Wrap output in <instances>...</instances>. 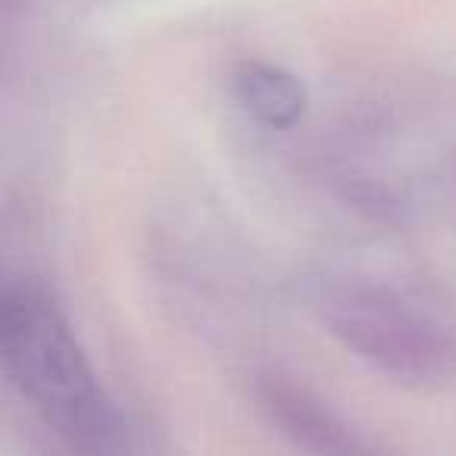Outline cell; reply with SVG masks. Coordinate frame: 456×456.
I'll use <instances>...</instances> for the list:
<instances>
[{"label": "cell", "mask_w": 456, "mask_h": 456, "mask_svg": "<svg viewBox=\"0 0 456 456\" xmlns=\"http://www.w3.org/2000/svg\"><path fill=\"white\" fill-rule=\"evenodd\" d=\"M0 350L20 394L82 456H119V422L66 316L35 285L7 288Z\"/></svg>", "instance_id": "6da1fadb"}, {"label": "cell", "mask_w": 456, "mask_h": 456, "mask_svg": "<svg viewBox=\"0 0 456 456\" xmlns=\"http://www.w3.org/2000/svg\"><path fill=\"white\" fill-rule=\"evenodd\" d=\"M232 97L254 122L266 128H291L306 113V88L294 72L263 60H241L232 66Z\"/></svg>", "instance_id": "277c9868"}, {"label": "cell", "mask_w": 456, "mask_h": 456, "mask_svg": "<svg viewBox=\"0 0 456 456\" xmlns=\"http://www.w3.org/2000/svg\"><path fill=\"white\" fill-rule=\"evenodd\" d=\"M260 406L269 422L310 456H369L362 441L304 387L281 379H266L260 385Z\"/></svg>", "instance_id": "3957f363"}, {"label": "cell", "mask_w": 456, "mask_h": 456, "mask_svg": "<svg viewBox=\"0 0 456 456\" xmlns=\"http://www.w3.org/2000/svg\"><path fill=\"white\" fill-rule=\"evenodd\" d=\"M319 310L344 347L397 379H437L453 366L450 331L391 288L360 281L329 285L322 288Z\"/></svg>", "instance_id": "7a4b0ae2"}]
</instances>
